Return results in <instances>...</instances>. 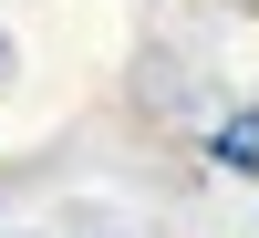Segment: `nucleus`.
<instances>
[{
  "mask_svg": "<svg viewBox=\"0 0 259 238\" xmlns=\"http://www.w3.org/2000/svg\"><path fill=\"white\" fill-rule=\"evenodd\" d=\"M135 114H156V124H197L207 114L197 62H187L177 41H145V52H135Z\"/></svg>",
  "mask_w": 259,
  "mask_h": 238,
  "instance_id": "1",
  "label": "nucleus"
},
{
  "mask_svg": "<svg viewBox=\"0 0 259 238\" xmlns=\"http://www.w3.org/2000/svg\"><path fill=\"white\" fill-rule=\"evenodd\" d=\"M197 156H207V166H228V176H259V93L239 104V114H218V124H207V135H197Z\"/></svg>",
  "mask_w": 259,
  "mask_h": 238,
  "instance_id": "2",
  "label": "nucleus"
},
{
  "mask_svg": "<svg viewBox=\"0 0 259 238\" xmlns=\"http://www.w3.org/2000/svg\"><path fill=\"white\" fill-rule=\"evenodd\" d=\"M94 238H124V228H94Z\"/></svg>",
  "mask_w": 259,
  "mask_h": 238,
  "instance_id": "5",
  "label": "nucleus"
},
{
  "mask_svg": "<svg viewBox=\"0 0 259 238\" xmlns=\"http://www.w3.org/2000/svg\"><path fill=\"white\" fill-rule=\"evenodd\" d=\"M0 238H41V228H0Z\"/></svg>",
  "mask_w": 259,
  "mask_h": 238,
  "instance_id": "4",
  "label": "nucleus"
},
{
  "mask_svg": "<svg viewBox=\"0 0 259 238\" xmlns=\"http://www.w3.org/2000/svg\"><path fill=\"white\" fill-rule=\"evenodd\" d=\"M0 83H11V31H0Z\"/></svg>",
  "mask_w": 259,
  "mask_h": 238,
  "instance_id": "3",
  "label": "nucleus"
}]
</instances>
